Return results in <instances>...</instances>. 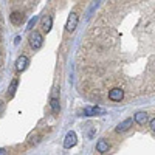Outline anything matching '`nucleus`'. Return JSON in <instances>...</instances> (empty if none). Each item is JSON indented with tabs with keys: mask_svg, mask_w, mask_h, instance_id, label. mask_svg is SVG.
<instances>
[{
	"mask_svg": "<svg viewBox=\"0 0 155 155\" xmlns=\"http://www.w3.org/2000/svg\"><path fill=\"white\" fill-rule=\"evenodd\" d=\"M2 153H5V149H0V155H2Z\"/></svg>",
	"mask_w": 155,
	"mask_h": 155,
	"instance_id": "nucleus-18",
	"label": "nucleus"
},
{
	"mask_svg": "<svg viewBox=\"0 0 155 155\" xmlns=\"http://www.w3.org/2000/svg\"><path fill=\"white\" fill-rule=\"evenodd\" d=\"M84 113L88 115V116H95V115H104L106 110H104V109H101V107H92V109H85Z\"/></svg>",
	"mask_w": 155,
	"mask_h": 155,
	"instance_id": "nucleus-10",
	"label": "nucleus"
},
{
	"mask_svg": "<svg viewBox=\"0 0 155 155\" xmlns=\"http://www.w3.org/2000/svg\"><path fill=\"white\" fill-rule=\"evenodd\" d=\"M36 22H37V17L34 16V17H33V19H31L30 22H28V27H27V28H28V30H33V27L36 25Z\"/></svg>",
	"mask_w": 155,
	"mask_h": 155,
	"instance_id": "nucleus-14",
	"label": "nucleus"
},
{
	"mask_svg": "<svg viewBox=\"0 0 155 155\" xmlns=\"http://www.w3.org/2000/svg\"><path fill=\"white\" fill-rule=\"evenodd\" d=\"M132 123H134V120H132V118H127V120H124L123 123H120L118 126H116V132L121 134V132L129 130V129H130V126H132Z\"/></svg>",
	"mask_w": 155,
	"mask_h": 155,
	"instance_id": "nucleus-5",
	"label": "nucleus"
},
{
	"mask_svg": "<svg viewBox=\"0 0 155 155\" xmlns=\"http://www.w3.org/2000/svg\"><path fill=\"white\" fill-rule=\"evenodd\" d=\"M150 129H152V130L155 132V118H153V120L150 121Z\"/></svg>",
	"mask_w": 155,
	"mask_h": 155,
	"instance_id": "nucleus-15",
	"label": "nucleus"
},
{
	"mask_svg": "<svg viewBox=\"0 0 155 155\" xmlns=\"http://www.w3.org/2000/svg\"><path fill=\"white\" fill-rule=\"evenodd\" d=\"M42 44H44V37L41 36V33L34 31V33L30 34V45H31V48L39 50V48L42 47Z\"/></svg>",
	"mask_w": 155,
	"mask_h": 155,
	"instance_id": "nucleus-1",
	"label": "nucleus"
},
{
	"mask_svg": "<svg viewBox=\"0 0 155 155\" xmlns=\"http://www.w3.org/2000/svg\"><path fill=\"white\" fill-rule=\"evenodd\" d=\"M3 109H5V104H3V102H0V115H2Z\"/></svg>",
	"mask_w": 155,
	"mask_h": 155,
	"instance_id": "nucleus-16",
	"label": "nucleus"
},
{
	"mask_svg": "<svg viewBox=\"0 0 155 155\" xmlns=\"http://www.w3.org/2000/svg\"><path fill=\"white\" fill-rule=\"evenodd\" d=\"M76 144V134L74 132H68L65 135V140H64V147L65 149H71Z\"/></svg>",
	"mask_w": 155,
	"mask_h": 155,
	"instance_id": "nucleus-3",
	"label": "nucleus"
},
{
	"mask_svg": "<svg viewBox=\"0 0 155 155\" xmlns=\"http://www.w3.org/2000/svg\"><path fill=\"white\" fill-rule=\"evenodd\" d=\"M109 149H110L109 141H106V140H99L96 143V150L99 153H106V152H109Z\"/></svg>",
	"mask_w": 155,
	"mask_h": 155,
	"instance_id": "nucleus-7",
	"label": "nucleus"
},
{
	"mask_svg": "<svg viewBox=\"0 0 155 155\" xmlns=\"http://www.w3.org/2000/svg\"><path fill=\"white\" fill-rule=\"evenodd\" d=\"M9 19H11L12 25H20V23L23 22V14H22V12H19V11H14V12L9 16Z\"/></svg>",
	"mask_w": 155,
	"mask_h": 155,
	"instance_id": "nucleus-9",
	"label": "nucleus"
},
{
	"mask_svg": "<svg viewBox=\"0 0 155 155\" xmlns=\"http://www.w3.org/2000/svg\"><path fill=\"white\" fill-rule=\"evenodd\" d=\"M17 84H19V81H17V79H12V82H11V85H9V90H8V93H6V96H8V98H12V96H14L16 88H17Z\"/></svg>",
	"mask_w": 155,
	"mask_h": 155,
	"instance_id": "nucleus-13",
	"label": "nucleus"
},
{
	"mask_svg": "<svg viewBox=\"0 0 155 155\" xmlns=\"http://www.w3.org/2000/svg\"><path fill=\"white\" fill-rule=\"evenodd\" d=\"M76 27H78V14L76 12H71V14L68 16V20H67V25H65V28H67V31H74L76 30Z\"/></svg>",
	"mask_w": 155,
	"mask_h": 155,
	"instance_id": "nucleus-2",
	"label": "nucleus"
},
{
	"mask_svg": "<svg viewBox=\"0 0 155 155\" xmlns=\"http://www.w3.org/2000/svg\"><path fill=\"white\" fill-rule=\"evenodd\" d=\"M50 106H51V110H53L54 115L59 113V110H61V106H59V96H51Z\"/></svg>",
	"mask_w": 155,
	"mask_h": 155,
	"instance_id": "nucleus-11",
	"label": "nucleus"
},
{
	"mask_svg": "<svg viewBox=\"0 0 155 155\" xmlns=\"http://www.w3.org/2000/svg\"><path fill=\"white\" fill-rule=\"evenodd\" d=\"M19 42H20V37H16V41H14V44H16V45H19Z\"/></svg>",
	"mask_w": 155,
	"mask_h": 155,
	"instance_id": "nucleus-17",
	"label": "nucleus"
},
{
	"mask_svg": "<svg viewBox=\"0 0 155 155\" xmlns=\"http://www.w3.org/2000/svg\"><path fill=\"white\" fill-rule=\"evenodd\" d=\"M28 65V58L27 56H19V59L16 61V70L17 71H23Z\"/></svg>",
	"mask_w": 155,
	"mask_h": 155,
	"instance_id": "nucleus-6",
	"label": "nucleus"
},
{
	"mask_svg": "<svg viewBox=\"0 0 155 155\" xmlns=\"http://www.w3.org/2000/svg\"><path fill=\"white\" fill-rule=\"evenodd\" d=\"M134 118H135V121H137L138 124H143V123L147 121V113H146V112H137Z\"/></svg>",
	"mask_w": 155,
	"mask_h": 155,
	"instance_id": "nucleus-12",
	"label": "nucleus"
},
{
	"mask_svg": "<svg viewBox=\"0 0 155 155\" xmlns=\"http://www.w3.org/2000/svg\"><path fill=\"white\" fill-rule=\"evenodd\" d=\"M51 25H53V19H51L50 16H45V17L41 20V27H42V30H44L45 33H48V31L51 30Z\"/></svg>",
	"mask_w": 155,
	"mask_h": 155,
	"instance_id": "nucleus-8",
	"label": "nucleus"
},
{
	"mask_svg": "<svg viewBox=\"0 0 155 155\" xmlns=\"http://www.w3.org/2000/svg\"><path fill=\"white\" fill-rule=\"evenodd\" d=\"M123 96H124V92L121 88H112L110 92H109V99L110 101H121L123 99Z\"/></svg>",
	"mask_w": 155,
	"mask_h": 155,
	"instance_id": "nucleus-4",
	"label": "nucleus"
}]
</instances>
